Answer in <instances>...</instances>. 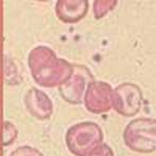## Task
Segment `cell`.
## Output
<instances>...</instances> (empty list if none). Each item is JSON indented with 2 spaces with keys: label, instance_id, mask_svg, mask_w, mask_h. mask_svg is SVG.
<instances>
[{
  "label": "cell",
  "instance_id": "9c48e42d",
  "mask_svg": "<svg viewBox=\"0 0 156 156\" xmlns=\"http://www.w3.org/2000/svg\"><path fill=\"white\" fill-rule=\"evenodd\" d=\"M118 5L115 0H96L93 3V14L96 19H101L105 17L109 12H112Z\"/></svg>",
  "mask_w": 156,
  "mask_h": 156
},
{
  "label": "cell",
  "instance_id": "7c38bea8",
  "mask_svg": "<svg viewBox=\"0 0 156 156\" xmlns=\"http://www.w3.org/2000/svg\"><path fill=\"white\" fill-rule=\"evenodd\" d=\"M87 156H115V153L107 144L102 143L97 148H95Z\"/></svg>",
  "mask_w": 156,
  "mask_h": 156
},
{
  "label": "cell",
  "instance_id": "277c9868",
  "mask_svg": "<svg viewBox=\"0 0 156 156\" xmlns=\"http://www.w3.org/2000/svg\"><path fill=\"white\" fill-rule=\"evenodd\" d=\"M93 81L94 77L89 68L83 65H72V72L69 78L58 87L60 97L70 104H81L85 90Z\"/></svg>",
  "mask_w": 156,
  "mask_h": 156
},
{
  "label": "cell",
  "instance_id": "8992f818",
  "mask_svg": "<svg viewBox=\"0 0 156 156\" xmlns=\"http://www.w3.org/2000/svg\"><path fill=\"white\" fill-rule=\"evenodd\" d=\"M112 85L105 81L90 82L84 93L83 103L87 112L95 115L104 114L112 108Z\"/></svg>",
  "mask_w": 156,
  "mask_h": 156
},
{
  "label": "cell",
  "instance_id": "30bf717a",
  "mask_svg": "<svg viewBox=\"0 0 156 156\" xmlns=\"http://www.w3.org/2000/svg\"><path fill=\"white\" fill-rule=\"evenodd\" d=\"M18 136V130L12 123L4 122L3 124V146H9L15 142V140Z\"/></svg>",
  "mask_w": 156,
  "mask_h": 156
},
{
  "label": "cell",
  "instance_id": "6da1fadb",
  "mask_svg": "<svg viewBox=\"0 0 156 156\" xmlns=\"http://www.w3.org/2000/svg\"><path fill=\"white\" fill-rule=\"evenodd\" d=\"M31 77L42 87H58L69 78L72 64L60 58L47 46L34 47L28 54Z\"/></svg>",
  "mask_w": 156,
  "mask_h": 156
},
{
  "label": "cell",
  "instance_id": "8fae6325",
  "mask_svg": "<svg viewBox=\"0 0 156 156\" xmlns=\"http://www.w3.org/2000/svg\"><path fill=\"white\" fill-rule=\"evenodd\" d=\"M9 156H44V154L37 148L30 146H21L12 151Z\"/></svg>",
  "mask_w": 156,
  "mask_h": 156
},
{
  "label": "cell",
  "instance_id": "3957f363",
  "mask_svg": "<svg viewBox=\"0 0 156 156\" xmlns=\"http://www.w3.org/2000/svg\"><path fill=\"white\" fill-rule=\"evenodd\" d=\"M124 143L137 153L154 152L156 149V121L152 118H137L127 124L123 132Z\"/></svg>",
  "mask_w": 156,
  "mask_h": 156
},
{
  "label": "cell",
  "instance_id": "52a82bcc",
  "mask_svg": "<svg viewBox=\"0 0 156 156\" xmlns=\"http://www.w3.org/2000/svg\"><path fill=\"white\" fill-rule=\"evenodd\" d=\"M24 103L28 112L37 120H48L53 112V103L43 90L31 87L24 96Z\"/></svg>",
  "mask_w": 156,
  "mask_h": 156
},
{
  "label": "cell",
  "instance_id": "ba28073f",
  "mask_svg": "<svg viewBox=\"0 0 156 156\" xmlns=\"http://www.w3.org/2000/svg\"><path fill=\"white\" fill-rule=\"evenodd\" d=\"M89 7L87 0H58L55 3V14L64 23L74 24L87 16Z\"/></svg>",
  "mask_w": 156,
  "mask_h": 156
},
{
  "label": "cell",
  "instance_id": "7a4b0ae2",
  "mask_svg": "<svg viewBox=\"0 0 156 156\" xmlns=\"http://www.w3.org/2000/svg\"><path fill=\"white\" fill-rule=\"evenodd\" d=\"M101 127L94 122H81L68 129L66 145L74 156H87L95 148L103 143Z\"/></svg>",
  "mask_w": 156,
  "mask_h": 156
},
{
  "label": "cell",
  "instance_id": "5b68a950",
  "mask_svg": "<svg viewBox=\"0 0 156 156\" xmlns=\"http://www.w3.org/2000/svg\"><path fill=\"white\" fill-rule=\"evenodd\" d=\"M143 92L137 84L124 82L114 89L112 108L122 117H133L143 107Z\"/></svg>",
  "mask_w": 156,
  "mask_h": 156
}]
</instances>
